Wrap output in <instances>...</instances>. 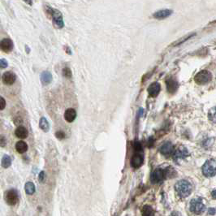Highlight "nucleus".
Returning <instances> with one entry per match:
<instances>
[{
	"mask_svg": "<svg viewBox=\"0 0 216 216\" xmlns=\"http://www.w3.org/2000/svg\"><path fill=\"white\" fill-rule=\"evenodd\" d=\"M175 190L181 198H185L191 194L193 188L192 184L187 179H179L175 184Z\"/></svg>",
	"mask_w": 216,
	"mask_h": 216,
	"instance_id": "f257e3e1",
	"label": "nucleus"
},
{
	"mask_svg": "<svg viewBox=\"0 0 216 216\" xmlns=\"http://www.w3.org/2000/svg\"><path fill=\"white\" fill-rule=\"evenodd\" d=\"M202 171L206 177L210 178L215 175L216 173V162L215 159H211L206 161L202 167Z\"/></svg>",
	"mask_w": 216,
	"mask_h": 216,
	"instance_id": "f03ea898",
	"label": "nucleus"
},
{
	"mask_svg": "<svg viewBox=\"0 0 216 216\" xmlns=\"http://www.w3.org/2000/svg\"><path fill=\"white\" fill-rule=\"evenodd\" d=\"M189 210L190 211L196 215L202 214L206 210V205L204 203L203 200L201 197H197L191 200L189 204Z\"/></svg>",
	"mask_w": 216,
	"mask_h": 216,
	"instance_id": "7ed1b4c3",
	"label": "nucleus"
},
{
	"mask_svg": "<svg viewBox=\"0 0 216 216\" xmlns=\"http://www.w3.org/2000/svg\"><path fill=\"white\" fill-rule=\"evenodd\" d=\"M212 74L207 70H202L196 74L194 77V81L199 86H205L211 81Z\"/></svg>",
	"mask_w": 216,
	"mask_h": 216,
	"instance_id": "20e7f679",
	"label": "nucleus"
},
{
	"mask_svg": "<svg viewBox=\"0 0 216 216\" xmlns=\"http://www.w3.org/2000/svg\"><path fill=\"white\" fill-rule=\"evenodd\" d=\"M165 178H166L165 171L161 168H157V169L154 170L150 175L151 183L155 184L162 183Z\"/></svg>",
	"mask_w": 216,
	"mask_h": 216,
	"instance_id": "39448f33",
	"label": "nucleus"
},
{
	"mask_svg": "<svg viewBox=\"0 0 216 216\" xmlns=\"http://www.w3.org/2000/svg\"><path fill=\"white\" fill-rule=\"evenodd\" d=\"M51 19L53 21L54 25L57 28V29H62L64 26V22H63V15L62 13L57 10V9H54L52 16H51Z\"/></svg>",
	"mask_w": 216,
	"mask_h": 216,
	"instance_id": "423d86ee",
	"label": "nucleus"
},
{
	"mask_svg": "<svg viewBox=\"0 0 216 216\" xmlns=\"http://www.w3.org/2000/svg\"><path fill=\"white\" fill-rule=\"evenodd\" d=\"M5 201L9 206H15L19 201V196L15 189H10L5 193Z\"/></svg>",
	"mask_w": 216,
	"mask_h": 216,
	"instance_id": "0eeeda50",
	"label": "nucleus"
},
{
	"mask_svg": "<svg viewBox=\"0 0 216 216\" xmlns=\"http://www.w3.org/2000/svg\"><path fill=\"white\" fill-rule=\"evenodd\" d=\"M174 150H175V147L173 146V144L170 141H166L163 144L161 145V146L159 147V152L162 154L164 156H171L173 152H174Z\"/></svg>",
	"mask_w": 216,
	"mask_h": 216,
	"instance_id": "6e6552de",
	"label": "nucleus"
},
{
	"mask_svg": "<svg viewBox=\"0 0 216 216\" xmlns=\"http://www.w3.org/2000/svg\"><path fill=\"white\" fill-rule=\"evenodd\" d=\"M173 158L175 159V161H179L180 159H184L185 158H187L188 156L189 155V153L188 150L184 146H179L178 149L176 150H174V152H173Z\"/></svg>",
	"mask_w": 216,
	"mask_h": 216,
	"instance_id": "1a4fd4ad",
	"label": "nucleus"
},
{
	"mask_svg": "<svg viewBox=\"0 0 216 216\" xmlns=\"http://www.w3.org/2000/svg\"><path fill=\"white\" fill-rule=\"evenodd\" d=\"M13 41L9 38H3L0 41V50L5 53H9L13 50Z\"/></svg>",
	"mask_w": 216,
	"mask_h": 216,
	"instance_id": "9d476101",
	"label": "nucleus"
},
{
	"mask_svg": "<svg viewBox=\"0 0 216 216\" xmlns=\"http://www.w3.org/2000/svg\"><path fill=\"white\" fill-rule=\"evenodd\" d=\"M172 13H173L172 10H170V9H162V10H159V11L155 12L153 14V17L155 19H157V20H164V19H167L170 16H171Z\"/></svg>",
	"mask_w": 216,
	"mask_h": 216,
	"instance_id": "9b49d317",
	"label": "nucleus"
},
{
	"mask_svg": "<svg viewBox=\"0 0 216 216\" xmlns=\"http://www.w3.org/2000/svg\"><path fill=\"white\" fill-rule=\"evenodd\" d=\"M160 90H161V85L159 82H154L152 83L150 86L148 87V94H150V97H153V98H156L159 94L160 93Z\"/></svg>",
	"mask_w": 216,
	"mask_h": 216,
	"instance_id": "f8f14e48",
	"label": "nucleus"
},
{
	"mask_svg": "<svg viewBox=\"0 0 216 216\" xmlns=\"http://www.w3.org/2000/svg\"><path fill=\"white\" fill-rule=\"evenodd\" d=\"M2 80H3V82L4 83L5 85H7V86H12V85H13L16 82L17 76L15 75V73H13L12 72H6L3 75Z\"/></svg>",
	"mask_w": 216,
	"mask_h": 216,
	"instance_id": "ddd939ff",
	"label": "nucleus"
},
{
	"mask_svg": "<svg viewBox=\"0 0 216 216\" xmlns=\"http://www.w3.org/2000/svg\"><path fill=\"white\" fill-rule=\"evenodd\" d=\"M144 163V158L141 155L138 153H136L131 159L130 164L131 166L134 168H139Z\"/></svg>",
	"mask_w": 216,
	"mask_h": 216,
	"instance_id": "4468645a",
	"label": "nucleus"
},
{
	"mask_svg": "<svg viewBox=\"0 0 216 216\" xmlns=\"http://www.w3.org/2000/svg\"><path fill=\"white\" fill-rule=\"evenodd\" d=\"M166 85H167V91L170 94L175 93L178 90V88H179V83L175 79H173V78H170V79L167 80Z\"/></svg>",
	"mask_w": 216,
	"mask_h": 216,
	"instance_id": "2eb2a0df",
	"label": "nucleus"
},
{
	"mask_svg": "<svg viewBox=\"0 0 216 216\" xmlns=\"http://www.w3.org/2000/svg\"><path fill=\"white\" fill-rule=\"evenodd\" d=\"M77 118V111L73 108H68L65 110L64 113V119L67 122L72 123Z\"/></svg>",
	"mask_w": 216,
	"mask_h": 216,
	"instance_id": "dca6fc26",
	"label": "nucleus"
},
{
	"mask_svg": "<svg viewBox=\"0 0 216 216\" xmlns=\"http://www.w3.org/2000/svg\"><path fill=\"white\" fill-rule=\"evenodd\" d=\"M15 134L18 138L25 139L26 137H28L29 132H28V130L26 129V128H25V127L18 126L16 131H15Z\"/></svg>",
	"mask_w": 216,
	"mask_h": 216,
	"instance_id": "f3484780",
	"label": "nucleus"
},
{
	"mask_svg": "<svg viewBox=\"0 0 216 216\" xmlns=\"http://www.w3.org/2000/svg\"><path fill=\"white\" fill-rule=\"evenodd\" d=\"M52 75L50 72L45 71L41 74V81L44 86H47L49 85L50 82L52 81Z\"/></svg>",
	"mask_w": 216,
	"mask_h": 216,
	"instance_id": "a211bd4d",
	"label": "nucleus"
},
{
	"mask_svg": "<svg viewBox=\"0 0 216 216\" xmlns=\"http://www.w3.org/2000/svg\"><path fill=\"white\" fill-rule=\"evenodd\" d=\"M16 150L18 153L20 154H24L26 151L28 150V145L27 143L23 141H20L17 143L16 145Z\"/></svg>",
	"mask_w": 216,
	"mask_h": 216,
	"instance_id": "6ab92c4d",
	"label": "nucleus"
},
{
	"mask_svg": "<svg viewBox=\"0 0 216 216\" xmlns=\"http://www.w3.org/2000/svg\"><path fill=\"white\" fill-rule=\"evenodd\" d=\"M39 127L41 128V130L45 132H47L48 131L50 130V124L49 122L47 121V119L44 117H42L40 119V122H39Z\"/></svg>",
	"mask_w": 216,
	"mask_h": 216,
	"instance_id": "aec40b11",
	"label": "nucleus"
},
{
	"mask_svg": "<svg viewBox=\"0 0 216 216\" xmlns=\"http://www.w3.org/2000/svg\"><path fill=\"white\" fill-rule=\"evenodd\" d=\"M25 193L29 195H32L35 193L36 188L33 182H27L25 185Z\"/></svg>",
	"mask_w": 216,
	"mask_h": 216,
	"instance_id": "412c9836",
	"label": "nucleus"
},
{
	"mask_svg": "<svg viewBox=\"0 0 216 216\" xmlns=\"http://www.w3.org/2000/svg\"><path fill=\"white\" fill-rule=\"evenodd\" d=\"M141 214L144 216H151L154 215V209L149 205L144 206L141 210Z\"/></svg>",
	"mask_w": 216,
	"mask_h": 216,
	"instance_id": "4be33fe9",
	"label": "nucleus"
},
{
	"mask_svg": "<svg viewBox=\"0 0 216 216\" xmlns=\"http://www.w3.org/2000/svg\"><path fill=\"white\" fill-rule=\"evenodd\" d=\"M196 35V33H189V34H188L187 36H185V37H181L180 39H179L178 41H176L175 42H174L173 43V46H179V45H181L182 43H184V41H188V39H190V38H192L193 37H194Z\"/></svg>",
	"mask_w": 216,
	"mask_h": 216,
	"instance_id": "5701e85b",
	"label": "nucleus"
},
{
	"mask_svg": "<svg viewBox=\"0 0 216 216\" xmlns=\"http://www.w3.org/2000/svg\"><path fill=\"white\" fill-rule=\"evenodd\" d=\"M2 166L4 168H8L11 165H12V159L9 155H4L3 157V159H2Z\"/></svg>",
	"mask_w": 216,
	"mask_h": 216,
	"instance_id": "b1692460",
	"label": "nucleus"
},
{
	"mask_svg": "<svg viewBox=\"0 0 216 216\" xmlns=\"http://www.w3.org/2000/svg\"><path fill=\"white\" fill-rule=\"evenodd\" d=\"M215 116H216V111H215V106L212 107L210 110H209L208 113V118L209 119L212 121L213 123H215Z\"/></svg>",
	"mask_w": 216,
	"mask_h": 216,
	"instance_id": "393cba45",
	"label": "nucleus"
},
{
	"mask_svg": "<svg viewBox=\"0 0 216 216\" xmlns=\"http://www.w3.org/2000/svg\"><path fill=\"white\" fill-rule=\"evenodd\" d=\"M53 10L54 8H52L49 5H44V11H45L46 16L49 17V18H51L52 13H53Z\"/></svg>",
	"mask_w": 216,
	"mask_h": 216,
	"instance_id": "a878e982",
	"label": "nucleus"
},
{
	"mask_svg": "<svg viewBox=\"0 0 216 216\" xmlns=\"http://www.w3.org/2000/svg\"><path fill=\"white\" fill-rule=\"evenodd\" d=\"M63 77H65L66 78H71L72 77V71L69 68H68V67H66L64 68L63 69Z\"/></svg>",
	"mask_w": 216,
	"mask_h": 216,
	"instance_id": "bb28decb",
	"label": "nucleus"
},
{
	"mask_svg": "<svg viewBox=\"0 0 216 216\" xmlns=\"http://www.w3.org/2000/svg\"><path fill=\"white\" fill-rule=\"evenodd\" d=\"M133 147H134V150L136 152H141L142 150V146L141 144L139 142V141H135L134 145H133Z\"/></svg>",
	"mask_w": 216,
	"mask_h": 216,
	"instance_id": "cd10ccee",
	"label": "nucleus"
},
{
	"mask_svg": "<svg viewBox=\"0 0 216 216\" xmlns=\"http://www.w3.org/2000/svg\"><path fill=\"white\" fill-rule=\"evenodd\" d=\"M7 145V138L3 135H0V146L4 147Z\"/></svg>",
	"mask_w": 216,
	"mask_h": 216,
	"instance_id": "c85d7f7f",
	"label": "nucleus"
},
{
	"mask_svg": "<svg viewBox=\"0 0 216 216\" xmlns=\"http://www.w3.org/2000/svg\"><path fill=\"white\" fill-rule=\"evenodd\" d=\"M55 137H56L58 139L62 140V139L65 138L66 135L63 131H58V132H56V133H55Z\"/></svg>",
	"mask_w": 216,
	"mask_h": 216,
	"instance_id": "c756f323",
	"label": "nucleus"
},
{
	"mask_svg": "<svg viewBox=\"0 0 216 216\" xmlns=\"http://www.w3.org/2000/svg\"><path fill=\"white\" fill-rule=\"evenodd\" d=\"M8 66V63L6 59H0V68H6Z\"/></svg>",
	"mask_w": 216,
	"mask_h": 216,
	"instance_id": "7c9ffc66",
	"label": "nucleus"
},
{
	"mask_svg": "<svg viewBox=\"0 0 216 216\" xmlns=\"http://www.w3.org/2000/svg\"><path fill=\"white\" fill-rule=\"evenodd\" d=\"M6 106V101L3 97H0V110H3Z\"/></svg>",
	"mask_w": 216,
	"mask_h": 216,
	"instance_id": "2f4dec72",
	"label": "nucleus"
},
{
	"mask_svg": "<svg viewBox=\"0 0 216 216\" xmlns=\"http://www.w3.org/2000/svg\"><path fill=\"white\" fill-rule=\"evenodd\" d=\"M44 179H45V172L42 171L40 172V174L38 175V180H39V182H43Z\"/></svg>",
	"mask_w": 216,
	"mask_h": 216,
	"instance_id": "473e14b6",
	"label": "nucleus"
},
{
	"mask_svg": "<svg viewBox=\"0 0 216 216\" xmlns=\"http://www.w3.org/2000/svg\"><path fill=\"white\" fill-rule=\"evenodd\" d=\"M208 215H215V208H210L208 210Z\"/></svg>",
	"mask_w": 216,
	"mask_h": 216,
	"instance_id": "72a5a7b5",
	"label": "nucleus"
},
{
	"mask_svg": "<svg viewBox=\"0 0 216 216\" xmlns=\"http://www.w3.org/2000/svg\"><path fill=\"white\" fill-rule=\"evenodd\" d=\"M25 3H26L27 4H29V6H32L33 5V0H23Z\"/></svg>",
	"mask_w": 216,
	"mask_h": 216,
	"instance_id": "f704fd0d",
	"label": "nucleus"
},
{
	"mask_svg": "<svg viewBox=\"0 0 216 216\" xmlns=\"http://www.w3.org/2000/svg\"><path fill=\"white\" fill-rule=\"evenodd\" d=\"M65 50H66V52H67V53H68L69 55H72V51H71V49H70L68 46V47L66 46Z\"/></svg>",
	"mask_w": 216,
	"mask_h": 216,
	"instance_id": "c9c22d12",
	"label": "nucleus"
},
{
	"mask_svg": "<svg viewBox=\"0 0 216 216\" xmlns=\"http://www.w3.org/2000/svg\"><path fill=\"white\" fill-rule=\"evenodd\" d=\"M211 194H212V197H213V199H215L216 198V197H215V189H214L213 191L211 192Z\"/></svg>",
	"mask_w": 216,
	"mask_h": 216,
	"instance_id": "e433bc0d",
	"label": "nucleus"
}]
</instances>
